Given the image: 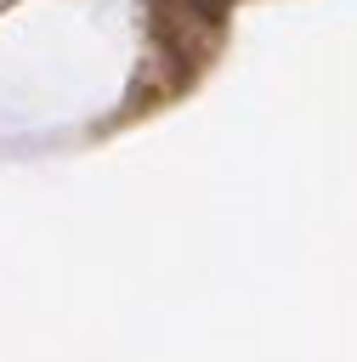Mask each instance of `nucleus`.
Instances as JSON below:
<instances>
[]
</instances>
